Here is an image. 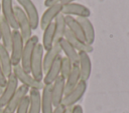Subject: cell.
Masks as SVG:
<instances>
[{"mask_svg":"<svg viewBox=\"0 0 129 113\" xmlns=\"http://www.w3.org/2000/svg\"><path fill=\"white\" fill-rule=\"evenodd\" d=\"M43 55H44V49L41 45V43H38L34 49L33 55H32V59H31V63H30V74L32 75V77L39 81L42 82L43 79V67H42V63H43Z\"/></svg>","mask_w":129,"mask_h":113,"instance_id":"1","label":"cell"},{"mask_svg":"<svg viewBox=\"0 0 129 113\" xmlns=\"http://www.w3.org/2000/svg\"><path fill=\"white\" fill-rule=\"evenodd\" d=\"M12 73L15 75L18 82H21V85L26 86L29 90L34 89V90H39L40 91V90H42V88L44 86L42 82H39V81L35 80L30 73H27L26 71H24L20 64L16 65V66H13Z\"/></svg>","mask_w":129,"mask_h":113,"instance_id":"2","label":"cell"},{"mask_svg":"<svg viewBox=\"0 0 129 113\" xmlns=\"http://www.w3.org/2000/svg\"><path fill=\"white\" fill-rule=\"evenodd\" d=\"M86 91H87V82L81 80L79 84L71 92L64 95L60 105H62L64 108H72L73 106L77 105V103L83 98Z\"/></svg>","mask_w":129,"mask_h":113,"instance_id":"3","label":"cell"},{"mask_svg":"<svg viewBox=\"0 0 129 113\" xmlns=\"http://www.w3.org/2000/svg\"><path fill=\"white\" fill-rule=\"evenodd\" d=\"M14 11H15V17H16V21H17V25H18V30L25 42L32 36L31 25L29 23L27 16L25 15L24 11L22 10V8L19 5H14Z\"/></svg>","mask_w":129,"mask_h":113,"instance_id":"4","label":"cell"},{"mask_svg":"<svg viewBox=\"0 0 129 113\" xmlns=\"http://www.w3.org/2000/svg\"><path fill=\"white\" fill-rule=\"evenodd\" d=\"M23 48H24V40L19 30H13L12 31V45H11V50H10L12 66H16L20 64Z\"/></svg>","mask_w":129,"mask_h":113,"instance_id":"5","label":"cell"},{"mask_svg":"<svg viewBox=\"0 0 129 113\" xmlns=\"http://www.w3.org/2000/svg\"><path fill=\"white\" fill-rule=\"evenodd\" d=\"M38 43H39L38 37L36 35H32L31 38H29L27 41L24 42V48H23V52L21 56L20 65L23 68V70L26 71L27 73H30V63H31L32 55Z\"/></svg>","mask_w":129,"mask_h":113,"instance_id":"6","label":"cell"},{"mask_svg":"<svg viewBox=\"0 0 129 113\" xmlns=\"http://www.w3.org/2000/svg\"><path fill=\"white\" fill-rule=\"evenodd\" d=\"M17 3L27 16L32 30L36 29L39 25V15L37 8L32 2V0H17Z\"/></svg>","mask_w":129,"mask_h":113,"instance_id":"7","label":"cell"},{"mask_svg":"<svg viewBox=\"0 0 129 113\" xmlns=\"http://www.w3.org/2000/svg\"><path fill=\"white\" fill-rule=\"evenodd\" d=\"M19 86V82L15 75L12 73L10 76L7 77V82L6 85L4 86L1 96H0V108H4L5 105L8 103V101L12 98V96L15 94L17 88Z\"/></svg>","mask_w":129,"mask_h":113,"instance_id":"8","label":"cell"},{"mask_svg":"<svg viewBox=\"0 0 129 113\" xmlns=\"http://www.w3.org/2000/svg\"><path fill=\"white\" fill-rule=\"evenodd\" d=\"M60 13L64 16H76L77 18H89L91 16V10L87 6L79 3H70L62 5Z\"/></svg>","mask_w":129,"mask_h":113,"instance_id":"9","label":"cell"},{"mask_svg":"<svg viewBox=\"0 0 129 113\" xmlns=\"http://www.w3.org/2000/svg\"><path fill=\"white\" fill-rule=\"evenodd\" d=\"M28 92H29V89L24 86V85H20L18 86L15 94L12 96V98L8 101V103L5 105V107L2 109V113H15L16 112V109L18 108L20 102L22 101V99L28 95Z\"/></svg>","mask_w":129,"mask_h":113,"instance_id":"10","label":"cell"},{"mask_svg":"<svg viewBox=\"0 0 129 113\" xmlns=\"http://www.w3.org/2000/svg\"><path fill=\"white\" fill-rule=\"evenodd\" d=\"M1 13L2 17L6 20V22L10 25L12 30H18V25L15 17L13 0H1Z\"/></svg>","mask_w":129,"mask_h":113,"instance_id":"11","label":"cell"},{"mask_svg":"<svg viewBox=\"0 0 129 113\" xmlns=\"http://www.w3.org/2000/svg\"><path fill=\"white\" fill-rule=\"evenodd\" d=\"M61 8H62V5L60 3L46 7L41 18H39V25L42 30H44L49 24H51L54 21V19L60 14Z\"/></svg>","mask_w":129,"mask_h":113,"instance_id":"12","label":"cell"},{"mask_svg":"<svg viewBox=\"0 0 129 113\" xmlns=\"http://www.w3.org/2000/svg\"><path fill=\"white\" fill-rule=\"evenodd\" d=\"M80 74H81V80L86 81L89 80L92 72V62L89 53L86 52H79V63H78Z\"/></svg>","mask_w":129,"mask_h":113,"instance_id":"13","label":"cell"},{"mask_svg":"<svg viewBox=\"0 0 129 113\" xmlns=\"http://www.w3.org/2000/svg\"><path fill=\"white\" fill-rule=\"evenodd\" d=\"M64 83L66 79L59 76L51 85V93H52V100L53 106L56 107L61 104L62 99L64 97Z\"/></svg>","mask_w":129,"mask_h":113,"instance_id":"14","label":"cell"},{"mask_svg":"<svg viewBox=\"0 0 129 113\" xmlns=\"http://www.w3.org/2000/svg\"><path fill=\"white\" fill-rule=\"evenodd\" d=\"M60 61L61 56H59L44 73L42 79L43 85H52V83L60 76Z\"/></svg>","mask_w":129,"mask_h":113,"instance_id":"15","label":"cell"},{"mask_svg":"<svg viewBox=\"0 0 129 113\" xmlns=\"http://www.w3.org/2000/svg\"><path fill=\"white\" fill-rule=\"evenodd\" d=\"M64 39L78 51V52H86V53H92L94 48L93 45H90L80 39H78L74 34H72L68 29L64 33Z\"/></svg>","mask_w":129,"mask_h":113,"instance_id":"16","label":"cell"},{"mask_svg":"<svg viewBox=\"0 0 129 113\" xmlns=\"http://www.w3.org/2000/svg\"><path fill=\"white\" fill-rule=\"evenodd\" d=\"M41 91V113H52L54 106L52 100L51 85H44Z\"/></svg>","mask_w":129,"mask_h":113,"instance_id":"17","label":"cell"},{"mask_svg":"<svg viewBox=\"0 0 129 113\" xmlns=\"http://www.w3.org/2000/svg\"><path fill=\"white\" fill-rule=\"evenodd\" d=\"M60 53H61V49L58 43H54L50 49L45 51L43 55V63H42L43 73H45L47 69L51 66V64L60 56Z\"/></svg>","mask_w":129,"mask_h":113,"instance_id":"18","label":"cell"},{"mask_svg":"<svg viewBox=\"0 0 129 113\" xmlns=\"http://www.w3.org/2000/svg\"><path fill=\"white\" fill-rule=\"evenodd\" d=\"M64 20H66L67 29L72 34H74L78 39L86 42V38H85V35H84V32H83L82 26H81L80 22L78 21V19L73 17V16H64Z\"/></svg>","mask_w":129,"mask_h":113,"instance_id":"19","label":"cell"},{"mask_svg":"<svg viewBox=\"0 0 129 113\" xmlns=\"http://www.w3.org/2000/svg\"><path fill=\"white\" fill-rule=\"evenodd\" d=\"M81 81V74H80V69L78 65H74L71 73L69 76L66 78V83H64V93L68 94L71 92ZM64 94V95H66Z\"/></svg>","mask_w":129,"mask_h":113,"instance_id":"20","label":"cell"},{"mask_svg":"<svg viewBox=\"0 0 129 113\" xmlns=\"http://www.w3.org/2000/svg\"><path fill=\"white\" fill-rule=\"evenodd\" d=\"M0 64L5 76L6 77L10 76L12 74V68H13L11 63L10 52L3 46L2 43H0Z\"/></svg>","mask_w":129,"mask_h":113,"instance_id":"21","label":"cell"},{"mask_svg":"<svg viewBox=\"0 0 129 113\" xmlns=\"http://www.w3.org/2000/svg\"><path fill=\"white\" fill-rule=\"evenodd\" d=\"M29 108L28 113H41V93L39 90L30 89L28 92Z\"/></svg>","mask_w":129,"mask_h":113,"instance_id":"22","label":"cell"},{"mask_svg":"<svg viewBox=\"0 0 129 113\" xmlns=\"http://www.w3.org/2000/svg\"><path fill=\"white\" fill-rule=\"evenodd\" d=\"M12 28L1 16V40L3 46L10 52L12 45Z\"/></svg>","mask_w":129,"mask_h":113,"instance_id":"23","label":"cell"},{"mask_svg":"<svg viewBox=\"0 0 129 113\" xmlns=\"http://www.w3.org/2000/svg\"><path fill=\"white\" fill-rule=\"evenodd\" d=\"M59 46H60V49H61V52L64 53V57H67L72 63L73 65H78L79 63V52L63 38L61 39L59 42H58Z\"/></svg>","mask_w":129,"mask_h":113,"instance_id":"24","label":"cell"},{"mask_svg":"<svg viewBox=\"0 0 129 113\" xmlns=\"http://www.w3.org/2000/svg\"><path fill=\"white\" fill-rule=\"evenodd\" d=\"M78 21L80 22L85 38H86V42L90 45H93V43L95 42V29H94V25L92 24V22L90 21L89 18H77Z\"/></svg>","mask_w":129,"mask_h":113,"instance_id":"25","label":"cell"},{"mask_svg":"<svg viewBox=\"0 0 129 113\" xmlns=\"http://www.w3.org/2000/svg\"><path fill=\"white\" fill-rule=\"evenodd\" d=\"M53 24H54V43H58L61 39L64 38V33L67 31L64 15L60 13L54 19Z\"/></svg>","mask_w":129,"mask_h":113,"instance_id":"26","label":"cell"},{"mask_svg":"<svg viewBox=\"0 0 129 113\" xmlns=\"http://www.w3.org/2000/svg\"><path fill=\"white\" fill-rule=\"evenodd\" d=\"M54 44V24L53 22L49 24L44 30H43V36H42V47L44 51H47L50 49Z\"/></svg>","mask_w":129,"mask_h":113,"instance_id":"27","label":"cell"},{"mask_svg":"<svg viewBox=\"0 0 129 113\" xmlns=\"http://www.w3.org/2000/svg\"><path fill=\"white\" fill-rule=\"evenodd\" d=\"M73 63L67 58V57H62L61 56V61H60V76L62 78H67L69 76V74L71 73L72 69H73Z\"/></svg>","mask_w":129,"mask_h":113,"instance_id":"28","label":"cell"},{"mask_svg":"<svg viewBox=\"0 0 129 113\" xmlns=\"http://www.w3.org/2000/svg\"><path fill=\"white\" fill-rule=\"evenodd\" d=\"M28 108H29V97L28 95H26L20 102L15 113H28Z\"/></svg>","mask_w":129,"mask_h":113,"instance_id":"29","label":"cell"},{"mask_svg":"<svg viewBox=\"0 0 129 113\" xmlns=\"http://www.w3.org/2000/svg\"><path fill=\"white\" fill-rule=\"evenodd\" d=\"M6 82H7V77L5 76L3 69L1 67V64H0V87L4 88V86L6 85Z\"/></svg>","mask_w":129,"mask_h":113,"instance_id":"30","label":"cell"},{"mask_svg":"<svg viewBox=\"0 0 129 113\" xmlns=\"http://www.w3.org/2000/svg\"><path fill=\"white\" fill-rule=\"evenodd\" d=\"M60 1L61 0H44V6L45 7H49V6H52V5L60 3Z\"/></svg>","mask_w":129,"mask_h":113,"instance_id":"31","label":"cell"},{"mask_svg":"<svg viewBox=\"0 0 129 113\" xmlns=\"http://www.w3.org/2000/svg\"><path fill=\"white\" fill-rule=\"evenodd\" d=\"M72 113H84V110H83V107L79 104L75 105L72 107Z\"/></svg>","mask_w":129,"mask_h":113,"instance_id":"32","label":"cell"},{"mask_svg":"<svg viewBox=\"0 0 129 113\" xmlns=\"http://www.w3.org/2000/svg\"><path fill=\"white\" fill-rule=\"evenodd\" d=\"M64 110H66V108L62 105H58V106H56V107L53 108L52 113H63Z\"/></svg>","mask_w":129,"mask_h":113,"instance_id":"33","label":"cell"},{"mask_svg":"<svg viewBox=\"0 0 129 113\" xmlns=\"http://www.w3.org/2000/svg\"><path fill=\"white\" fill-rule=\"evenodd\" d=\"M75 1H78V0H61V1H60V4H61V5H66V4L74 3Z\"/></svg>","mask_w":129,"mask_h":113,"instance_id":"34","label":"cell"},{"mask_svg":"<svg viewBox=\"0 0 129 113\" xmlns=\"http://www.w3.org/2000/svg\"><path fill=\"white\" fill-rule=\"evenodd\" d=\"M63 113H72V108H66Z\"/></svg>","mask_w":129,"mask_h":113,"instance_id":"35","label":"cell"},{"mask_svg":"<svg viewBox=\"0 0 129 113\" xmlns=\"http://www.w3.org/2000/svg\"><path fill=\"white\" fill-rule=\"evenodd\" d=\"M0 39H1V5H0Z\"/></svg>","mask_w":129,"mask_h":113,"instance_id":"36","label":"cell"},{"mask_svg":"<svg viewBox=\"0 0 129 113\" xmlns=\"http://www.w3.org/2000/svg\"><path fill=\"white\" fill-rule=\"evenodd\" d=\"M2 90H3V88H1V87H0V96H1V93H2Z\"/></svg>","mask_w":129,"mask_h":113,"instance_id":"37","label":"cell"},{"mask_svg":"<svg viewBox=\"0 0 129 113\" xmlns=\"http://www.w3.org/2000/svg\"><path fill=\"white\" fill-rule=\"evenodd\" d=\"M3 111H2V108H0V113H2Z\"/></svg>","mask_w":129,"mask_h":113,"instance_id":"38","label":"cell"}]
</instances>
